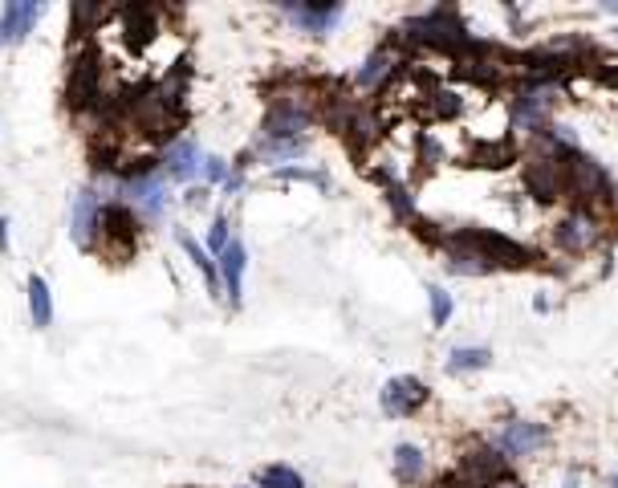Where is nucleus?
Returning a JSON list of instances; mask_svg holds the SVG:
<instances>
[{
    "label": "nucleus",
    "instance_id": "obj_12",
    "mask_svg": "<svg viewBox=\"0 0 618 488\" xmlns=\"http://www.w3.org/2000/svg\"><path fill=\"white\" fill-rule=\"evenodd\" d=\"M41 17H45V5H41V0H9L5 13H0V45L25 41Z\"/></svg>",
    "mask_w": 618,
    "mask_h": 488
},
{
    "label": "nucleus",
    "instance_id": "obj_24",
    "mask_svg": "<svg viewBox=\"0 0 618 488\" xmlns=\"http://www.w3.org/2000/svg\"><path fill=\"white\" fill-rule=\"evenodd\" d=\"M273 179H285V183H314V188H330V175L322 167H273Z\"/></svg>",
    "mask_w": 618,
    "mask_h": 488
},
{
    "label": "nucleus",
    "instance_id": "obj_29",
    "mask_svg": "<svg viewBox=\"0 0 618 488\" xmlns=\"http://www.w3.org/2000/svg\"><path fill=\"white\" fill-rule=\"evenodd\" d=\"M436 488H476V484H468V480H464V476L456 472V476H448V480H440Z\"/></svg>",
    "mask_w": 618,
    "mask_h": 488
},
{
    "label": "nucleus",
    "instance_id": "obj_3",
    "mask_svg": "<svg viewBox=\"0 0 618 488\" xmlns=\"http://www.w3.org/2000/svg\"><path fill=\"white\" fill-rule=\"evenodd\" d=\"M106 86H102V57L94 49H78L70 57V82H66V106L74 114L102 110L106 106Z\"/></svg>",
    "mask_w": 618,
    "mask_h": 488
},
{
    "label": "nucleus",
    "instance_id": "obj_25",
    "mask_svg": "<svg viewBox=\"0 0 618 488\" xmlns=\"http://www.w3.org/2000/svg\"><path fill=\"white\" fill-rule=\"evenodd\" d=\"M70 13H74V33H78V37L94 33V29L110 17V9H102V5H74Z\"/></svg>",
    "mask_w": 618,
    "mask_h": 488
},
{
    "label": "nucleus",
    "instance_id": "obj_27",
    "mask_svg": "<svg viewBox=\"0 0 618 488\" xmlns=\"http://www.w3.org/2000/svg\"><path fill=\"white\" fill-rule=\"evenodd\" d=\"M204 179L208 183H220V188H224V183L232 179V171H228V163L220 155H204Z\"/></svg>",
    "mask_w": 618,
    "mask_h": 488
},
{
    "label": "nucleus",
    "instance_id": "obj_21",
    "mask_svg": "<svg viewBox=\"0 0 618 488\" xmlns=\"http://www.w3.org/2000/svg\"><path fill=\"white\" fill-rule=\"evenodd\" d=\"M29 318L37 330H45L53 322V293H49L45 277H29Z\"/></svg>",
    "mask_w": 618,
    "mask_h": 488
},
{
    "label": "nucleus",
    "instance_id": "obj_28",
    "mask_svg": "<svg viewBox=\"0 0 618 488\" xmlns=\"http://www.w3.org/2000/svg\"><path fill=\"white\" fill-rule=\"evenodd\" d=\"M480 488H525L513 472H505V476H497V480H488V484H480Z\"/></svg>",
    "mask_w": 618,
    "mask_h": 488
},
{
    "label": "nucleus",
    "instance_id": "obj_4",
    "mask_svg": "<svg viewBox=\"0 0 618 488\" xmlns=\"http://www.w3.org/2000/svg\"><path fill=\"white\" fill-rule=\"evenodd\" d=\"M606 236V220L598 208H582L574 204L558 224H553V244L566 253V257H590Z\"/></svg>",
    "mask_w": 618,
    "mask_h": 488
},
{
    "label": "nucleus",
    "instance_id": "obj_22",
    "mask_svg": "<svg viewBox=\"0 0 618 488\" xmlns=\"http://www.w3.org/2000/svg\"><path fill=\"white\" fill-rule=\"evenodd\" d=\"M257 488H305V480L289 464H269V468L257 472Z\"/></svg>",
    "mask_w": 618,
    "mask_h": 488
},
{
    "label": "nucleus",
    "instance_id": "obj_6",
    "mask_svg": "<svg viewBox=\"0 0 618 488\" xmlns=\"http://www.w3.org/2000/svg\"><path fill=\"white\" fill-rule=\"evenodd\" d=\"M570 159V155H566ZM566 159H549V155H529L525 159V192L541 204H553V200H566L570 196V175H566Z\"/></svg>",
    "mask_w": 618,
    "mask_h": 488
},
{
    "label": "nucleus",
    "instance_id": "obj_32",
    "mask_svg": "<svg viewBox=\"0 0 618 488\" xmlns=\"http://www.w3.org/2000/svg\"><path fill=\"white\" fill-rule=\"evenodd\" d=\"M562 488H582V480H578V476H574V472H570V476H566V484H562Z\"/></svg>",
    "mask_w": 618,
    "mask_h": 488
},
{
    "label": "nucleus",
    "instance_id": "obj_20",
    "mask_svg": "<svg viewBox=\"0 0 618 488\" xmlns=\"http://www.w3.org/2000/svg\"><path fill=\"white\" fill-rule=\"evenodd\" d=\"M488 362H492V350L488 346H456L444 366H448L452 375H472V371H484Z\"/></svg>",
    "mask_w": 618,
    "mask_h": 488
},
{
    "label": "nucleus",
    "instance_id": "obj_11",
    "mask_svg": "<svg viewBox=\"0 0 618 488\" xmlns=\"http://www.w3.org/2000/svg\"><path fill=\"white\" fill-rule=\"evenodd\" d=\"M118 257H127L139 240V216L127 204H106L102 208V232H98Z\"/></svg>",
    "mask_w": 618,
    "mask_h": 488
},
{
    "label": "nucleus",
    "instance_id": "obj_23",
    "mask_svg": "<svg viewBox=\"0 0 618 488\" xmlns=\"http://www.w3.org/2000/svg\"><path fill=\"white\" fill-rule=\"evenodd\" d=\"M427 310H431V326L436 330H444L448 322H452V293L444 289V285H427Z\"/></svg>",
    "mask_w": 618,
    "mask_h": 488
},
{
    "label": "nucleus",
    "instance_id": "obj_17",
    "mask_svg": "<svg viewBox=\"0 0 618 488\" xmlns=\"http://www.w3.org/2000/svg\"><path fill=\"white\" fill-rule=\"evenodd\" d=\"M179 249L188 253V257H192V265L204 273V285H208V293H212V297H220V293H224V281H220V265H216V257L204 249L200 240H192L188 232H179Z\"/></svg>",
    "mask_w": 618,
    "mask_h": 488
},
{
    "label": "nucleus",
    "instance_id": "obj_13",
    "mask_svg": "<svg viewBox=\"0 0 618 488\" xmlns=\"http://www.w3.org/2000/svg\"><path fill=\"white\" fill-rule=\"evenodd\" d=\"M159 167H163V175H167L171 183H192L196 175H204V155H200V147H196L192 139H175V143L163 151Z\"/></svg>",
    "mask_w": 618,
    "mask_h": 488
},
{
    "label": "nucleus",
    "instance_id": "obj_8",
    "mask_svg": "<svg viewBox=\"0 0 618 488\" xmlns=\"http://www.w3.org/2000/svg\"><path fill=\"white\" fill-rule=\"evenodd\" d=\"M427 399H431V391H427V383L415 379V375H395V379H387V387L379 391V403H383V411H387L391 419H411Z\"/></svg>",
    "mask_w": 618,
    "mask_h": 488
},
{
    "label": "nucleus",
    "instance_id": "obj_26",
    "mask_svg": "<svg viewBox=\"0 0 618 488\" xmlns=\"http://www.w3.org/2000/svg\"><path fill=\"white\" fill-rule=\"evenodd\" d=\"M232 244V232H228V216H216L212 220V228H208V253L212 257H220L224 249Z\"/></svg>",
    "mask_w": 618,
    "mask_h": 488
},
{
    "label": "nucleus",
    "instance_id": "obj_16",
    "mask_svg": "<svg viewBox=\"0 0 618 488\" xmlns=\"http://www.w3.org/2000/svg\"><path fill=\"white\" fill-rule=\"evenodd\" d=\"M216 265H220L224 297H228L232 305H240V297H244V265H249V253H244V244H240V240H232L228 249L216 257Z\"/></svg>",
    "mask_w": 618,
    "mask_h": 488
},
{
    "label": "nucleus",
    "instance_id": "obj_18",
    "mask_svg": "<svg viewBox=\"0 0 618 488\" xmlns=\"http://www.w3.org/2000/svg\"><path fill=\"white\" fill-rule=\"evenodd\" d=\"M391 468H395V480H399L403 488H411V484H419V480L427 476V456H423L415 444H399L395 456H391Z\"/></svg>",
    "mask_w": 618,
    "mask_h": 488
},
{
    "label": "nucleus",
    "instance_id": "obj_14",
    "mask_svg": "<svg viewBox=\"0 0 618 488\" xmlns=\"http://www.w3.org/2000/svg\"><path fill=\"white\" fill-rule=\"evenodd\" d=\"M281 13L301 29V33H314V37H330L338 29V21L346 17L342 5H281Z\"/></svg>",
    "mask_w": 618,
    "mask_h": 488
},
{
    "label": "nucleus",
    "instance_id": "obj_2",
    "mask_svg": "<svg viewBox=\"0 0 618 488\" xmlns=\"http://www.w3.org/2000/svg\"><path fill=\"white\" fill-rule=\"evenodd\" d=\"M562 102V86L553 82H517L509 94V127L517 135H537L553 122V110Z\"/></svg>",
    "mask_w": 618,
    "mask_h": 488
},
{
    "label": "nucleus",
    "instance_id": "obj_19",
    "mask_svg": "<svg viewBox=\"0 0 618 488\" xmlns=\"http://www.w3.org/2000/svg\"><path fill=\"white\" fill-rule=\"evenodd\" d=\"M309 139H257V147L244 159H265V163H289L297 155H305Z\"/></svg>",
    "mask_w": 618,
    "mask_h": 488
},
{
    "label": "nucleus",
    "instance_id": "obj_15",
    "mask_svg": "<svg viewBox=\"0 0 618 488\" xmlns=\"http://www.w3.org/2000/svg\"><path fill=\"white\" fill-rule=\"evenodd\" d=\"M118 21H122V41L131 49H147L159 37V9H147V5L118 9Z\"/></svg>",
    "mask_w": 618,
    "mask_h": 488
},
{
    "label": "nucleus",
    "instance_id": "obj_33",
    "mask_svg": "<svg viewBox=\"0 0 618 488\" xmlns=\"http://www.w3.org/2000/svg\"><path fill=\"white\" fill-rule=\"evenodd\" d=\"M606 484H610V488H618V468H610V476H606Z\"/></svg>",
    "mask_w": 618,
    "mask_h": 488
},
{
    "label": "nucleus",
    "instance_id": "obj_31",
    "mask_svg": "<svg viewBox=\"0 0 618 488\" xmlns=\"http://www.w3.org/2000/svg\"><path fill=\"white\" fill-rule=\"evenodd\" d=\"M204 200H208V188H192V192H188V204H192V208H200Z\"/></svg>",
    "mask_w": 618,
    "mask_h": 488
},
{
    "label": "nucleus",
    "instance_id": "obj_10",
    "mask_svg": "<svg viewBox=\"0 0 618 488\" xmlns=\"http://www.w3.org/2000/svg\"><path fill=\"white\" fill-rule=\"evenodd\" d=\"M407 66V61L391 49V45H379L375 53H366V61L358 66V74H354V86L358 90H366V94H375V90H387L395 78H399V70Z\"/></svg>",
    "mask_w": 618,
    "mask_h": 488
},
{
    "label": "nucleus",
    "instance_id": "obj_1",
    "mask_svg": "<svg viewBox=\"0 0 618 488\" xmlns=\"http://www.w3.org/2000/svg\"><path fill=\"white\" fill-rule=\"evenodd\" d=\"M403 41L423 45V49H448V53L464 57L476 37L468 33V25L460 21V13L452 5H436V9H427V13L403 21Z\"/></svg>",
    "mask_w": 618,
    "mask_h": 488
},
{
    "label": "nucleus",
    "instance_id": "obj_7",
    "mask_svg": "<svg viewBox=\"0 0 618 488\" xmlns=\"http://www.w3.org/2000/svg\"><path fill=\"white\" fill-rule=\"evenodd\" d=\"M545 440H549V427L537 423V419H505V423L497 427V432H492V448H497L509 464L533 456Z\"/></svg>",
    "mask_w": 618,
    "mask_h": 488
},
{
    "label": "nucleus",
    "instance_id": "obj_30",
    "mask_svg": "<svg viewBox=\"0 0 618 488\" xmlns=\"http://www.w3.org/2000/svg\"><path fill=\"white\" fill-rule=\"evenodd\" d=\"M0 253H9V216H0Z\"/></svg>",
    "mask_w": 618,
    "mask_h": 488
},
{
    "label": "nucleus",
    "instance_id": "obj_9",
    "mask_svg": "<svg viewBox=\"0 0 618 488\" xmlns=\"http://www.w3.org/2000/svg\"><path fill=\"white\" fill-rule=\"evenodd\" d=\"M102 208H106V200L94 188H82L74 196V208H70V240L78 244V249H94V240L102 232Z\"/></svg>",
    "mask_w": 618,
    "mask_h": 488
},
{
    "label": "nucleus",
    "instance_id": "obj_34",
    "mask_svg": "<svg viewBox=\"0 0 618 488\" xmlns=\"http://www.w3.org/2000/svg\"><path fill=\"white\" fill-rule=\"evenodd\" d=\"M602 9H606V13H614V17H618V0H614V5H602Z\"/></svg>",
    "mask_w": 618,
    "mask_h": 488
},
{
    "label": "nucleus",
    "instance_id": "obj_5",
    "mask_svg": "<svg viewBox=\"0 0 618 488\" xmlns=\"http://www.w3.org/2000/svg\"><path fill=\"white\" fill-rule=\"evenodd\" d=\"M566 175H570V200H574V204H582V208H598V212L610 204V196H614V179H610V171H606L598 159L574 151V155L566 159Z\"/></svg>",
    "mask_w": 618,
    "mask_h": 488
}]
</instances>
